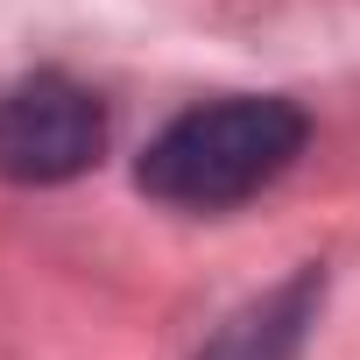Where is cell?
<instances>
[{
  "instance_id": "obj_1",
  "label": "cell",
  "mask_w": 360,
  "mask_h": 360,
  "mask_svg": "<svg viewBox=\"0 0 360 360\" xmlns=\"http://www.w3.org/2000/svg\"><path fill=\"white\" fill-rule=\"evenodd\" d=\"M297 148H304V113L290 99H212L176 113L148 141L141 191L184 212H219L269 191L297 162Z\"/></svg>"
},
{
  "instance_id": "obj_2",
  "label": "cell",
  "mask_w": 360,
  "mask_h": 360,
  "mask_svg": "<svg viewBox=\"0 0 360 360\" xmlns=\"http://www.w3.org/2000/svg\"><path fill=\"white\" fill-rule=\"evenodd\" d=\"M106 148L99 99L64 71H29L0 85V176L15 184H71Z\"/></svg>"
},
{
  "instance_id": "obj_3",
  "label": "cell",
  "mask_w": 360,
  "mask_h": 360,
  "mask_svg": "<svg viewBox=\"0 0 360 360\" xmlns=\"http://www.w3.org/2000/svg\"><path fill=\"white\" fill-rule=\"evenodd\" d=\"M311 297H318V276H297V283H283L276 297H262V304H248L198 360H297V346H304V325H311Z\"/></svg>"
}]
</instances>
